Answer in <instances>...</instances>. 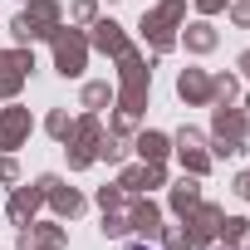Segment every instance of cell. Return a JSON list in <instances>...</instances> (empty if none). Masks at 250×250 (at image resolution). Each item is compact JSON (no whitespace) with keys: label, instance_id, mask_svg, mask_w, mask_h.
Masks as SVG:
<instances>
[{"label":"cell","instance_id":"6da1fadb","mask_svg":"<svg viewBox=\"0 0 250 250\" xmlns=\"http://www.w3.org/2000/svg\"><path fill=\"white\" fill-rule=\"evenodd\" d=\"M133 250H147V245H133Z\"/></svg>","mask_w":250,"mask_h":250}]
</instances>
